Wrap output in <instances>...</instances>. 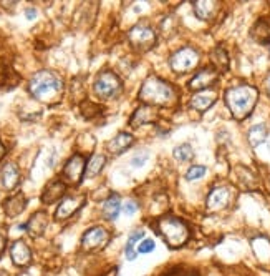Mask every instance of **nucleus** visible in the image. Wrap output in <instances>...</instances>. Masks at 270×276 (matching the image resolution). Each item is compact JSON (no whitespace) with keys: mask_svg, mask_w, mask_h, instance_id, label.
Returning <instances> with one entry per match:
<instances>
[{"mask_svg":"<svg viewBox=\"0 0 270 276\" xmlns=\"http://www.w3.org/2000/svg\"><path fill=\"white\" fill-rule=\"evenodd\" d=\"M156 228L159 235L164 238L166 245L171 248H179L187 241L189 238V230H187V225L182 220L176 218V216H163L156 221Z\"/></svg>","mask_w":270,"mask_h":276,"instance_id":"20e7f679","label":"nucleus"},{"mask_svg":"<svg viewBox=\"0 0 270 276\" xmlns=\"http://www.w3.org/2000/svg\"><path fill=\"white\" fill-rule=\"evenodd\" d=\"M267 88H269V93H270V75H269V79H267Z\"/></svg>","mask_w":270,"mask_h":276,"instance_id":"e433bc0d","label":"nucleus"},{"mask_svg":"<svg viewBox=\"0 0 270 276\" xmlns=\"http://www.w3.org/2000/svg\"><path fill=\"white\" fill-rule=\"evenodd\" d=\"M20 276H30V275H29V273H22Z\"/></svg>","mask_w":270,"mask_h":276,"instance_id":"4c0bfd02","label":"nucleus"},{"mask_svg":"<svg viewBox=\"0 0 270 276\" xmlns=\"http://www.w3.org/2000/svg\"><path fill=\"white\" fill-rule=\"evenodd\" d=\"M154 120H156V110L149 105H144V107H139L135 112V115L131 117V125L138 126L143 123H153Z\"/></svg>","mask_w":270,"mask_h":276,"instance_id":"412c9836","label":"nucleus"},{"mask_svg":"<svg viewBox=\"0 0 270 276\" xmlns=\"http://www.w3.org/2000/svg\"><path fill=\"white\" fill-rule=\"evenodd\" d=\"M229 198H231V192H229V188H226V187L214 188L207 197V208L209 210H212V211L222 210V208L227 206Z\"/></svg>","mask_w":270,"mask_h":276,"instance_id":"ddd939ff","label":"nucleus"},{"mask_svg":"<svg viewBox=\"0 0 270 276\" xmlns=\"http://www.w3.org/2000/svg\"><path fill=\"white\" fill-rule=\"evenodd\" d=\"M30 93L43 103H55L60 100L63 92V82L57 74L50 70H40L30 79Z\"/></svg>","mask_w":270,"mask_h":276,"instance_id":"f257e3e1","label":"nucleus"},{"mask_svg":"<svg viewBox=\"0 0 270 276\" xmlns=\"http://www.w3.org/2000/svg\"><path fill=\"white\" fill-rule=\"evenodd\" d=\"M199 52L192 47H182L177 52L172 53L169 58V65L176 74H187V72L194 70L199 63Z\"/></svg>","mask_w":270,"mask_h":276,"instance_id":"0eeeda50","label":"nucleus"},{"mask_svg":"<svg viewBox=\"0 0 270 276\" xmlns=\"http://www.w3.org/2000/svg\"><path fill=\"white\" fill-rule=\"evenodd\" d=\"M3 155H5V148H3V145H2V142H0V158H2Z\"/></svg>","mask_w":270,"mask_h":276,"instance_id":"f704fd0d","label":"nucleus"},{"mask_svg":"<svg viewBox=\"0 0 270 276\" xmlns=\"http://www.w3.org/2000/svg\"><path fill=\"white\" fill-rule=\"evenodd\" d=\"M136 211H138V205H136L135 201H126V203H125V206H123V213L128 215V216L135 215Z\"/></svg>","mask_w":270,"mask_h":276,"instance_id":"7c9ffc66","label":"nucleus"},{"mask_svg":"<svg viewBox=\"0 0 270 276\" xmlns=\"http://www.w3.org/2000/svg\"><path fill=\"white\" fill-rule=\"evenodd\" d=\"M204 175H205V166H202V165H194V166H191V168L187 170L186 180H187V182H194V180L202 178Z\"/></svg>","mask_w":270,"mask_h":276,"instance_id":"c85d7f7f","label":"nucleus"},{"mask_svg":"<svg viewBox=\"0 0 270 276\" xmlns=\"http://www.w3.org/2000/svg\"><path fill=\"white\" fill-rule=\"evenodd\" d=\"M0 176H2V183L7 190H13L20 182V171H18L17 165L13 161H7L0 170Z\"/></svg>","mask_w":270,"mask_h":276,"instance_id":"dca6fc26","label":"nucleus"},{"mask_svg":"<svg viewBox=\"0 0 270 276\" xmlns=\"http://www.w3.org/2000/svg\"><path fill=\"white\" fill-rule=\"evenodd\" d=\"M120 210H121V201H120V197L118 195H109V197L104 200L103 203V216L109 221L116 220L118 215H120Z\"/></svg>","mask_w":270,"mask_h":276,"instance_id":"4be33fe9","label":"nucleus"},{"mask_svg":"<svg viewBox=\"0 0 270 276\" xmlns=\"http://www.w3.org/2000/svg\"><path fill=\"white\" fill-rule=\"evenodd\" d=\"M86 166H85V158L75 153L70 160L67 161V165L63 166V176L68 180L70 183H80L81 178H83Z\"/></svg>","mask_w":270,"mask_h":276,"instance_id":"9d476101","label":"nucleus"},{"mask_svg":"<svg viewBox=\"0 0 270 276\" xmlns=\"http://www.w3.org/2000/svg\"><path fill=\"white\" fill-rule=\"evenodd\" d=\"M123 83L114 72L111 70H103L100 72L98 77L95 80V92L100 98L103 100H109V98H114L121 93Z\"/></svg>","mask_w":270,"mask_h":276,"instance_id":"39448f33","label":"nucleus"},{"mask_svg":"<svg viewBox=\"0 0 270 276\" xmlns=\"http://www.w3.org/2000/svg\"><path fill=\"white\" fill-rule=\"evenodd\" d=\"M135 142V138H133V135L126 133V132H121L118 133L116 137H114L113 140H109L108 143V150L114 153V155H120V153H123L126 150V148L131 147V143Z\"/></svg>","mask_w":270,"mask_h":276,"instance_id":"aec40b11","label":"nucleus"},{"mask_svg":"<svg viewBox=\"0 0 270 276\" xmlns=\"http://www.w3.org/2000/svg\"><path fill=\"white\" fill-rule=\"evenodd\" d=\"M144 237V230H133L130 233V237H128V241H126V246H125V256L128 261H135L136 256H138V250H136V245L141 243V239Z\"/></svg>","mask_w":270,"mask_h":276,"instance_id":"6ab92c4d","label":"nucleus"},{"mask_svg":"<svg viewBox=\"0 0 270 276\" xmlns=\"http://www.w3.org/2000/svg\"><path fill=\"white\" fill-rule=\"evenodd\" d=\"M25 206H27V200L24 193L13 195V197L7 198L5 203H3V210H5L7 216H10V218H15V216L20 215L25 210Z\"/></svg>","mask_w":270,"mask_h":276,"instance_id":"a211bd4d","label":"nucleus"},{"mask_svg":"<svg viewBox=\"0 0 270 276\" xmlns=\"http://www.w3.org/2000/svg\"><path fill=\"white\" fill-rule=\"evenodd\" d=\"M5 246H7L5 238H3V235H0V256L3 255V251H5Z\"/></svg>","mask_w":270,"mask_h":276,"instance_id":"473e14b6","label":"nucleus"},{"mask_svg":"<svg viewBox=\"0 0 270 276\" xmlns=\"http://www.w3.org/2000/svg\"><path fill=\"white\" fill-rule=\"evenodd\" d=\"M0 276H8L7 271H3V270H0Z\"/></svg>","mask_w":270,"mask_h":276,"instance_id":"c9c22d12","label":"nucleus"},{"mask_svg":"<svg viewBox=\"0 0 270 276\" xmlns=\"http://www.w3.org/2000/svg\"><path fill=\"white\" fill-rule=\"evenodd\" d=\"M154 246H156V245H154L153 239L146 238L138 245V253H141V255H148V253H151L154 250Z\"/></svg>","mask_w":270,"mask_h":276,"instance_id":"c756f323","label":"nucleus"},{"mask_svg":"<svg viewBox=\"0 0 270 276\" xmlns=\"http://www.w3.org/2000/svg\"><path fill=\"white\" fill-rule=\"evenodd\" d=\"M65 190H67V185L62 180H52L43 190L42 201L47 203V205H52V203L58 201L65 195Z\"/></svg>","mask_w":270,"mask_h":276,"instance_id":"4468645a","label":"nucleus"},{"mask_svg":"<svg viewBox=\"0 0 270 276\" xmlns=\"http://www.w3.org/2000/svg\"><path fill=\"white\" fill-rule=\"evenodd\" d=\"M47 225H48L47 213H45V211H36V213L29 220V223L25 225V230L32 235V237L36 238V237H40V235H43Z\"/></svg>","mask_w":270,"mask_h":276,"instance_id":"f3484780","label":"nucleus"},{"mask_svg":"<svg viewBox=\"0 0 270 276\" xmlns=\"http://www.w3.org/2000/svg\"><path fill=\"white\" fill-rule=\"evenodd\" d=\"M104 163H106V157L98 153V155H93L90 158V161L86 163V176L88 178H93V176L101 173V170L104 168Z\"/></svg>","mask_w":270,"mask_h":276,"instance_id":"b1692460","label":"nucleus"},{"mask_svg":"<svg viewBox=\"0 0 270 276\" xmlns=\"http://www.w3.org/2000/svg\"><path fill=\"white\" fill-rule=\"evenodd\" d=\"M128 40L135 50L148 52L156 45V32L153 30V27L138 24L128 32Z\"/></svg>","mask_w":270,"mask_h":276,"instance_id":"423d86ee","label":"nucleus"},{"mask_svg":"<svg viewBox=\"0 0 270 276\" xmlns=\"http://www.w3.org/2000/svg\"><path fill=\"white\" fill-rule=\"evenodd\" d=\"M85 197L81 195H71V197H65L58 205L57 211H55V218L57 220H67L70 218L71 215H75L76 211L83 206Z\"/></svg>","mask_w":270,"mask_h":276,"instance_id":"1a4fd4ad","label":"nucleus"},{"mask_svg":"<svg viewBox=\"0 0 270 276\" xmlns=\"http://www.w3.org/2000/svg\"><path fill=\"white\" fill-rule=\"evenodd\" d=\"M149 155H148V153H143V155H141V153H139V155H136L135 158H133V161H131V165L133 166H141V165H144V161H146V158H148Z\"/></svg>","mask_w":270,"mask_h":276,"instance_id":"2f4dec72","label":"nucleus"},{"mask_svg":"<svg viewBox=\"0 0 270 276\" xmlns=\"http://www.w3.org/2000/svg\"><path fill=\"white\" fill-rule=\"evenodd\" d=\"M217 80V72L214 69H202L192 77L189 82L191 90H207L209 85H212Z\"/></svg>","mask_w":270,"mask_h":276,"instance_id":"f8f14e48","label":"nucleus"},{"mask_svg":"<svg viewBox=\"0 0 270 276\" xmlns=\"http://www.w3.org/2000/svg\"><path fill=\"white\" fill-rule=\"evenodd\" d=\"M265 140H267V128H265V125H254L249 130V142L252 147H259Z\"/></svg>","mask_w":270,"mask_h":276,"instance_id":"393cba45","label":"nucleus"},{"mask_svg":"<svg viewBox=\"0 0 270 276\" xmlns=\"http://www.w3.org/2000/svg\"><path fill=\"white\" fill-rule=\"evenodd\" d=\"M250 35L259 43H270V24L267 20H259L250 30Z\"/></svg>","mask_w":270,"mask_h":276,"instance_id":"5701e85b","label":"nucleus"},{"mask_svg":"<svg viewBox=\"0 0 270 276\" xmlns=\"http://www.w3.org/2000/svg\"><path fill=\"white\" fill-rule=\"evenodd\" d=\"M10 258L15 266L25 268V266H29L32 263V251H30V248L27 246L25 241L17 239V241L10 246Z\"/></svg>","mask_w":270,"mask_h":276,"instance_id":"9b49d317","label":"nucleus"},{"mask_svg":"<svg viewBox=\"0 0 270 276\" xmlns=\"http://www.w3.org/2000/svg\"><path fill=\"white\" fill-rule=\"evenodd\" d=\"M217 8V3L214 2H194V10L198 13L199 19L202 20H207L212 17V13L216 12Z\"/></svg>","mask_w":270,"mask_h":276,"instance_id":"a878e982","label":"nucleus"},{"mask_svg":"<svg viewBox=\"0 0 270 276\" xmlns=\"http://www.w3.org/2000/svg\"><path fill=\"white\" fill-rule=\"evenodd\" d=\"M257 90L250 85H236L226 92V103L232 115L237 120H244L252 113L255 103H257Z\"/></svg>","mask_w":270,"mask_h":276,"instance_id":"f03ea898","label":"nucleus"},{"mask_svg":"<svg viewBox=\"0 0 270 276\" xmlns=\"http://www.w3.org/2000/svg\"><path fill=\"white\" fill-rule=\"evenodd\" d=\"M172 155H174L177 161H189L192 160V157H194V150H192V147L189 143H182L179 147L174 148Z\"/></svg>","mask_w":270,"mask_h":276,"instance_id":"cd10ccee","label":"nucleus"},{"mask_svg":"<svg viewBox=\"0 0 270 276\" xmlns=\"http://www.w3.org/2000/svg\"><path fill=\"white\" fill-rule=\"evenodd\" d=\"M35 15H36V10H34V8H29V10H27V19H35Z\"/></svg>","mask_w":270,"mask_h":276,"instance_id":"72a5a7b5","label":"nucleus"},{"mask_svg":"<svg viewBox=\"0 0 270 276\" xmlns=\"http://www.w3.org/2000/svg\"><path fill=\"white\" fill-rule=\"evenodd\" d=\"M139 100L149 107H168L176 102V92L168 82L158 77H149L139 90Z\"/></svg>","mask_w":270,"mask_h":276,"instance_id":"7ed1b4c3","label":"nucleus"},{"mask_svg":"<svg viewBox=\"0 0 270 276\" xmlns=\"http://www.w3.org/2000/svg\"><path fill=\"white\" fill-rule=\"evenodd\" d=\"M210 60L216 65L217 70H227L229 69V58H227V53L224 50L222 47H216L210 53Z\"/></svg>","mask_w":270,"mask_h":276,"instance_id":"bb28decb","label":"nucleus"},{"mask_svg":"<svg viewBox=\"0 0 270 276\" xmlns=\"http://www.w3.org/2000/svg\"><path fill=\"white\" fill-rule=\"evenodd\" d=\"M109 241V232L103 226H93L88 232H85L81 238V248L86 253H95L103 250Z\"/></svg>","mask_w":270,"mask_h":276,"instance_id":"6e6552de","label":"nucleus"},{"mask_svg":"<svg viewBox=\"0 0 270 276\" xmlns=\"http://www.w3.org/2000/svg\"><path fill=\"white\" fill-rule=\"evenodd\" d=\"M217 95L212 90H201L196 95H192L191 98V105L192 108H196L198 112H205L207 108H210L216 102Z\"/></svg>","mask_w":270,"mask_h":276,"instance_id":"2eb2a0df","label":"nucleus"}]
</instances>
